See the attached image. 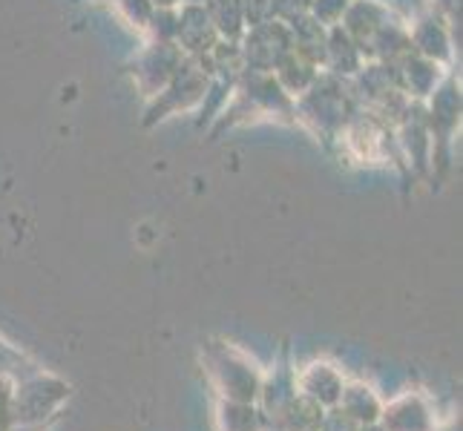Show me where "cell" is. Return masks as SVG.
Segmentation results:
<instances>
[{
    "label": "cell",
    "mask_w": 463,
    "mask_h": 431,
    "mask_svg": "<svg viewBox=\"0 0 463 431\" xmlns=\"http://www.w3.org/2000/svg\"><path fill=\"white\" fill-rule=\"evenodd\" d=\"M187 4H199V0H187Z\"/></svg>",
    "instance_id": "obj_9"
},
{
    "label": "cell",
    "mask_w": 463,
    "mask_h": 431,
    "mask_svg": "<svg viewBox=\"0 0 463 431\" xmlns=\"http://www.w3.org/2000/svg\"><path fill=\"white\" fill-rule=\"evenodd\" d=\"M317 23H337L348 9V0H311Z\"/></svg>",
    "instance_id": "obj_7"
},
{
    "label": "cell",
    "mask_w": 463,
    "mask_h": 431,
    "mask_svg": "<svg viewBox=\"0 0 463 431\" xmlns=\"http://www.w3.org/2000/svg\"><path fill=\"white\" fill-rule=\"evenodd\" d=\"M291 32L279 26V23H260V26H253V32L248 35L245 41V61H248V67L250 70H257V72H268V70H274L277 63L291 52Z\"/></svg>",
    "instance_id": "obj_1"
},
{
    "label": "cell",
    "mask_w": 463,
    "mask_h": 431,
    "mask_svg": "<svg viewBox=\"0 0 463 431\" xmlns=\"http://www.w3.org/2000/svg\"><path fill=\"white\" fill-rule=\"evenodd\" d=\"M207 18H211L219 35L236 38L242 32V21H245L242 0H207Z\"/></svg>",
    "instance_id": "obj_3"
},
{
    "label": "cell",
    "mask_w": 463,
    "mask_h": 431,
    "mask_svg": "<svg viewBox=\"0 0 463 431\" xmlns=\"http://www.w3.org/2000/svg\"><path fill=\"white\" fill-rule=\"evenodd\" d=\"M311 9V0H270V14H279L285 21H297Z\"/></svg>",
    "instance_id": "obj_8"
},
{
    "label": "cell",
    "mask_w": 463,
    "mask_h": 431,
    "mask_svg": "<svg viewBox=\"0 0 463 431\" xmlns=\"http://www.w3.org/2000/svg\"><path fill=\"white\" fill-rule=\"evenodd\" d=\"M326 61L337 72H354L357 70L360 52H357V43L351 41V35L345 29H334L331 32V38L326 43Z\"/></svg>",
    "instance_id": "obj_4"
},
{
    "label": "cell",
    "mask_w": 463,
    "mask_h": 431,
    "mask_svg": "<svg viewBox=\"0 0 463 431\" xmlns=\"http://www.w3.org/2000/svg\"><path fill=\"white\" fill-rule=\"evenodd\" d=\"M414 43H418V50L423 55H446V41H443V32L435 29V23H423L418 26V32H414Z\"/></svg>",
    "instance_id": "obj_6"
},
{
    "label": "cell",
    "mask_w": 463,
    "mask_h": 431,
    "mask_svg": "<svg viewBox=\"0 0 463 431\" xmlns=\"http://www.w3.org/2000/svg\"><path fill=\"white\" fill-rule=\"evenodd\" d=\"M175 35H179V41L187 46V50L202 52V50H211V46H213L216 29H213V23H211V18H207L204 9H199L196 4H190L179 14V21H175Z\"/></svg>",
    "instance_id": "obj_2"
},
{
    "label": "cell",
    "mask_w": 463,
    "mask_h": 431,
    "mask_svg": "<svg viewBox=\"0 0 463 431\" xmlns=\"http://www.w3.org/2000/svg\"><path fill=\"white\" fill-rule=\"evenodd\" d=\"M406 78H409V89L423 95L426 89L435 87L438 67L432 61H423V58H406Z\"/></svg>",
    "instance_id": "obj_5"
}]
</instances>
